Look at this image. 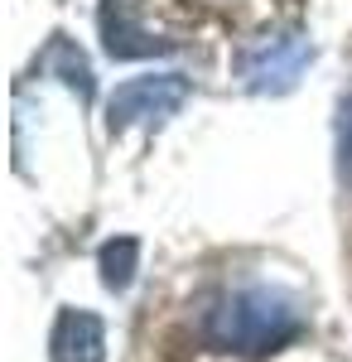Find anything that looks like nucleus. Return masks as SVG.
<instances>
[{"mask_svg":"<svg viewBox=\"0 0 352 362\" xmlns=\"http://www.w3.org/2000/svg\"><path fill=\"white\" fill-rule=\"evenodd\" d=\"M338 179L352 189V92L338 102Z\"/></svg>","mask_w":352,"mask_h":362,"instance_id":"nucleus-8","label":"nucleus"},{"mask_svg":"<svg viewBox=\"0 0 352 362\" xmlns=\"http://www.w3.org/2000/svg\"><path fill=\"white\" fill-rule=\"evenodd\" d=\"M193 97V83L184 73H145L121 83L107 97V131H136V126H164L169 116L184 112V102Z\"/></svg>","mask_w":352,"mask_h":362,"instance_id":"nucleus-3","label":"nucleus"},{"mask_svg":"<svg viewBox=\"0 0 352 362\" xmlns=\"http://www.w3.org/2000/svg\"><path fill=\"white\" fill-rule=\"evenodd\" d=\"M97 266H102V285L107 290H131V280H136V266H140V242L136 237H111L102 256H97Z\"/></svg>","mask_w":352,"mask_h":362,"instance_id":"nucleus-7","label":"nucleus"},{"mask_svg":"<svg viewBox=\"0 0 352 362\" xmlns=\"http://www.w3.org/2000/svg\"><path fill=\"white\" fill-rule=\"evenodd\" d=\"M39 73H44V78H58L78 102H92V92H97L92 63L82 58V49L68 39V34H54V39H49V49L39 54Z\"/></svg>","mask_w":352,"mask_h":362,"instance_id":"nucleus-6","label":"nucleus"},{"mask_svg":"<svg viewBox=\"0 0 352 362\" xmlns=\"http://www.w3.org/2000/svg\"><path fill=\"white\" fill-rule=\"evenodd\" d=\"M97 25H102V44H107L111 58H150V54H164L169 49V39H160L155 29L140 25L126 0H102Z\"/></svg>","mask_w":352,"mask_h":362,"instance_id":"nucleus-5","label":"nucleus"},{"mask_svg":"<svg viewBox=\"0 0 352 362\" xmlns=\"http://www.w3.org/2000/svg\"><path fill=\"white\" fill-rule=\"evenodd\" d=\"M54 362H107V324L92 309H63L49 334Z\"/></svg>","mask_w":352,"mask_h":362,"instance_id":"nucleus-4","label":"nucleus"},{"mask_svg":"<svg viewBox=\"0 0 352 362\" xmlns=\"http://www.w3.org/2000/svg\"><path fill=\"white\" fill-rule=\"evenodd\" d=\"M314 63V44L299 29H266L237 54V78L246 92L261 97H280L304 78V68Z\"/></svg>","mask_w":352,"mask_h":362,"instance_id":"nucleus-2","label":"nucleus"},{"mask_svg":"<svg viewBox=\"0 0 352 362\" xmlns=\"http://www.w3.org/2000/svg\"><path fill=\"white\" fill-rule=\"evenodd\" d=\"M304 319H299V305L285 295V290H271V285H242V290H227L208 319H203V338L222 348V353H275L285 348L290 338H299Z\"/></svg>","mask_w":352,"mask_h":362,"instance_id":"nucleus-1","label":"nucleus"}]
</instances>
